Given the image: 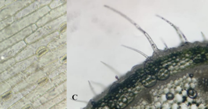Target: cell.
Returning a JSON list of instances; mask_svg holds the SVG:
<instances>
[{
    "label": "cell",
    "instance_id": "obj_1",
    "mask_svg": "<svg viewBox=\"0 0 208 109\" xmlns=\"http://www.w3.org/2000/svg\"><path fill=\"white\" fill-rule=\"evenodd\" d=\"M27 45V43L25 41H20L17 44L14 45L12 47H9L5 50L2 51L0 53V63L8 60V59L12 58V57L16 55L18 53H19L22 49H23Z\"/></svg>",
    "mask_w": 208,
    "mask_h": 109
},
{
    "label": "cell",
    "instance_id": "obj_5",
    "mask_svg": "<svg viewBox=\"0 0 208 109\" xmlns=\"http://www.w3.org/2000/svg\"><path fill=\"white\" fill-rule=\"evenodd\" d=\"M145 69L148 74H155L159 70V65L156 62L150 60L146 63Z\"/></svg>",
    "mask_w": 208,
    "mask_h": 109
},
{
    "label": "cell",
    "instance_id": "obj_2",
    "mask_svg": "<svg viewBox=\"0 0 208 109\" xmlns=\"http://www.w3.org/2000/svg\"><path fill=\"white\" fill-rule=\"evenodd\" d=\"M135 94L133 92H126L122 95L116 102V107L117 108H124L130 104L134 101Z\"/></svg>",
    "mask_w": 208,
    "mask_h": 109
},
{
    "label": "cell",
    "instance_id": "obj_6",
    "mask_svg": "<svg viewBox=\"0 0 208 109\" xmlns=\"http://www.w3.org/2000/svg\"><path fill=\"white\" fill-rule=\"evenodd\" d=\"M170 71L167 68H163L159 69L157 73V78L160 81H164L168 79L170 76Z\"/></svg>",
    "mask_w": 208,
    "mask_h": 109
},
{
    "label": "cell",
    "instance_id": "obj_4",
    "mask_svg": "<svg viewBox=\"0 0 208 109\" xmlns=\"http://www.w3.org/2000/svg\"><path fill=\"white\" fill-rule=\"evenodd\" d=\"M139 79H140L136 74L130 76L124 81L123 85L122 86V88L126 89L134 88L135 87V86Z\"/></svg>",
    "mask_w": 208,
    "mask_h": 109
},
{
    "label": "cell",
    "instance_id": "obj_8",
    "mask_svg": "<svg viewBox=\"0 0 208 109\" xmlns=\"http://www.w3.org/2000/svg\"><path fill=\"white\" fill-rule=\"evenodd\" d=\"M200 88L203 89L204 91H207V80L206 78H202L199 79L198 83Z\"/></svg>",
    "mask_w": 208,
    "mask_h": 109
},
{
    "label": "cell",
    "instance_id": "obj_9",
    "mask_svg": "<svg viewBox=\"0 0 208 109\" xmlns=\"http://www.w3.org/2000/svg\"><path fill=\"white\" fill-rule=\"evenodd\" d=\"M188 96L191 99H195L197 96V93L194 89L192 88L189 89L187 91Z\"/></svg>",
    "mask_w": 208,
    "mask_h": 109
},
{
    "label": "cell",
    "instance_id": "obj_7",
    "mask_svg": "<svg viewBox=\"0 0 208 109\" xmlns=\"http://www.w3.org/2000/svg\"><path fill=\"white\" fill-rule=\"evenodd\" d=\"M122 86L118 84H116L112 87L110 90L111 94L113 96H116L119 94L122 91Z\"/></svg>",
    "mask_w": 208,
    "mask_h": 109
},
{
    "label": "cell",
    "instance_id": "obj_10",
    "mask_svg": "<svg viewBox=\"0 0 208 109\" xmlns=\"http://www.w3.org/2000/svg\"><path fill=\"white\" fill-rule=\"evenodd\" d=\"M174 95H173V94L170 93V92H169L166 95V99L168 100H172L174 98Z\"/></svg>",
    "mask_w": 208,
    "mask_h": 109
},
{
    "label": "cell",
    "instance_id": "obj_3",
    "mask_svg": "<svg viewBox=\"0 0 208 109\" xmlns=\"http://www.w3.org/2000/svg\"><path fill=\"white\" fill-rule=\"evenodd\" d=\"M157 78L155 74H147L140 79L141 84L146 88H151L156 84Z\"/></svg>",
    "mask_w": 208,
    "mask_h": 109
},
{
    "label": "cell",
    "instance_id": "obj_11",
    "mask_svg": "<svg viewBox=\"0 0 208 109\" xmlns=\"http://www.w3.org/2000/svg\"><path fill=\"white\" fill-rule=\"evenodd\" d=\"M190 77H191V78H192V77H193V74H190Z\"/></svg>",
    "mask_w": 208,
    "mask_h": 109
}]
</instances>
